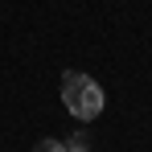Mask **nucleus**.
<instances>
[{"label": "nucleus", "instance_id": "obj_1", "mask_svg": "<svg viewBox=\"0 0 152 152\" xmlns=\"http://www.w3.org/2000/svg\"><path fill=\"white\" fill-rule=\"evenodd\" d=\"M62 103H66V111L74 119H95L103 111V91H99L95 78L78 74V70H66L62 74Z\"/></svg>", "mask_w": 152, "mask_h": 152}, {"label": "nucleus", "instance_id": "obj_2", "mask_svg": "<svg viewBox=\"0 0 152 152\" xmlns=\"http://www.w3.org/2000/svg\"><path fill=\"white\" fill-rule=\"evenodd\" d=\"M33 152H66V144H58V140H41Z\"/></svg>", "mask_w": 152, "mask_h": 152}, {"label": "nucleus", "instance_id": "obj_3", "mask_svg": "<svg viewBox=\"0 0 152 152\" xmlns=\"http://www.w3.org/2000/svg\"><path fill=\"white\" fill-rule=\"evenodd\" d=\"M66 152H91V148H82V144H74V148H66Z\"/></svg>", "mask_w": 152, "mask_h": 152}]
</instances>
